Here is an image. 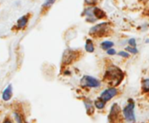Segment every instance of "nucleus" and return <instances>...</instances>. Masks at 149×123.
<instances>
[{
    "mask_svg": "<svg viewBox=\"0 0 149 123\" xmlns=\"http://www.w3.org/2000/svg\"><path fill=\"white\" fill-rule=\"evenodd\" d=\"M128 44L130 46H132V47H136L137 46V43H136V39L135 38H130L128 40Z\"/></svg>",
    "mask_w": 149,
    "mask_h": 123,
    "instance_id": "18",
    "label": "nucleus"
},
{
    "mask_svg": "<svg viewBox=\"0 0 149 123\" xmlns=\"http://www.w3.org/2000/svg\"><path fill=\"white\" fill-rule=\"evenodd\" d=\"M94 106L95 108H97V110H104L106 107V102H104L103 100L98 98L94 101Z\"/></svg>",
    "mask_w": 149,
    "mask_h": 123,
    "instance_id": "11",
    "label": "nucleus"
},
{
    "mask_svg": "<svg viewBox=\"0 0 149 123\" xmlns=\"http://www.w3.org/2000/svg\"><path fill=\"white\" fill-rule=\"evenodd\" d=\"M28 19H29V15H24L20 19H19V20L17 22V25H16L17 28L21 29V28L25 27L26 25L27 22H28Z\"/></svg>",
    "mask_w": 149,
    "mask_h": 123,
    "instance_id": "10",
    "label": "nucleus"
},
{
    "mask_svg": "<svg viewBox=\"0 0 149 123\" xmlns=\"http://www.w3.org/2000/svg\"><path fill=\"white\" fill-rule=\"evenodd\" d=\"M118 56H121V57H123V58H129V52H124V51L119 52L118 53Z\"/></svg>",
    "mask_w": 149,
    "mask_h": 123,
    "instance_id": "19",
    "label": "nucleus"
},
{
    "mask_svg": "<svg viewBox=\"0 0 149 123\" xmlns=\"http://www.w3.org/2000/svg\"><path fill=\"white\" fill-rule=\"evenodd\" d=\"M107 28H108V25L106 23H101V24L96 25L90 29V34L96 36V37H98V36L101 37L106 34Z\"/></svg>",
    "mask_w": 149,
    "mask_h": 123,
    "instance_id": "6",
    "label": "nucleus"
},
{
    "mask_svg": "<svg viewBox=\"0 0 149 123\" xmlns=\"http://www.w3.org/2000/svg\"><path fill=\"white\" fill-rule=\"evenodd\" d=\"M118 94V90L115 87H111L103 90L99 95V99L103 100L104 102H108Z\"/></svg>",
    "mask_w": 149,
    "mask_h": 123,
    "instance_id": "4",
    "label": "nucleus"
},
{
    "mask_svg": "<svg viewBox=\"0 0 149 123\" xmlns=\"http://www.w3.org/2000/svg\"><path fill=\"white\" fill-rule=\"evenodd\" d=\"M77 58V52L71 49H68L63 52L62 62L64 64H70L73 60Z\"/></svg>",
    "mask_w": 149,
    "mask_h": 123,
    "instance_id": "7",
    "label": "nucleus"
},
{
    "mask_svg": "<svg viewBox=\"0 0 149 123\" xmlns=\"http://www.w3.org/2000/svg\"><path fill=\"white\" fill-rule=\"evenodd\" d=\"M3 123H13V122H12V120L10 119H6Z\"/></svg>",
    "mask_w": 149,
    "mask_h": 123,
    "instance_id": "23",
    "label": "nucleus"
},
{
    "mask_svg": "<svg viewBox=\"0 0 149 123\" xmlns=\"http://www.w3.org/2000/svg\"><path fill=\"white\" fill-rule=\"evenodd\" d=\"M84 48H85V51H86L87 52H93L95 51L94 44H93V42H92V40H91V38H88V39L86 40Z\"/></svg>",
    "mask_w": 149,
    "mask_h": 123,
    "instance_id": "13",
    "label": "nucleus"
},
{
    "mask_svg": "<svg viewBox=\"0 0 149 123\" xmlns=\"http://www.w3.org/2000/svg\"><path fill=\"white\" fill-rule=\"evenodd\" d=\"M81 87L84 88H89V89H95L98 88L101 86V82L98 79L90 76V75H84L80 80Z\"/></svg>",
    "mask_w": 149,
    "mask_h": 123,
    "instance_id": "3",
    "label": "nucleus"
},
{
    "mask_svg": "<svg viewBox=\"0 0 149 123\" xmlns=\"http://www.w3.org/2000/svg\"><path fill=\"white\" fill-rule=\"evenodd\" d=\"M64 74H65L66 75H69V74H70V72H68V71H65V72H64Z\"/></svg>",
    "mask_w": 149,
    "mask_h": 123,
    "instance_id": "24",
    "label": "nucleus"
},
{
    "mask_svg": "<svg viewBox=\"0 0 149 123\" xmlns=\"http://www.w3.org/2000/svg\"><path fill=\"white\" fill-rule=\"evenodd\" d=\"M122 114L125 120L128 123H135L136 122V115H135V101L133 99H128L126 105L122 109Z\"/></svg>",
    "mask_w": 149,
    "mask_h": 123,
    "instance_id": "2",
    "label": "nucleus"
},
{
    "mask_svg": "<svg viewBox=\"0 0 149 123\" xmlns=\"http://www.w3.org/2000/svg\"><path fill=\"white\" fill-rule=\"evenodd\" d=\"M93 15L96 19H102L103 18L106 16V14L98 8H93Z\"/></svg>",
    "mask_w": 149,
    "mask_h": 123,
    "instance_id": "12",
    "label": "nucleus"
},
{
    "mask_svg": "<svg viewBox=\"0 0 149 123\" xmlns=\"http://www.w3.org/2000/svg\"><path fill=\"white\" fill-rule=\"evenodd\" d=\"M104 80H106L107 82L111 85V87H116L124 80V73L118 67L111 66L105 71Z\"/></svg>",
    "mask_w": 149,
    "mask_h": 123,
    "instance_id": "1",
    "label": "nucleus"
},
{
    "mask_svg": "<svg viewBox=\"0 0 149 123\" xmlns=\"http://www.w3.org/2000/svg\"><path fill=\"white\" fill-rule=\"evenodd\" d=\"M125 51L129 53H132V54H137L139 52V50L137 49V47H132L130 45L125 47Z\"/></svg>",
    "mask_w": 149,
    "mask_h": 123,
    "instance_id": "16",
    "label": "nucleus"
},
{
    "mask_svg": "<svg viewBox=\"0 0 149 123\" xmlns=\"http://www.w3.org/2000/svg\"><path fill=\"white\" fill-rule=\"evenodd\" d=\"M12 95H13V85L12 84H9L8 87L4 90L3 92V94H2V99L5 100V101H8L11 98H12Z\"/></svg>",
    "mask_w": 149,
    "mask_h": 123,
    "instance_id": "8",
    "label": "nucleus"
},
{
    "mask_svg": "<svg viewBox=\"0 0 149 123\" xmlns=\"http://www.w3.org/2000/svg\"><path fill=\"white\" fill-rule=\"evenodd\" d=\"M55 1H56V0H46V1L44 2V4H43V5H42V7L43 8H48L52 5H54V3Z\"/></svg>",
    "mask_w": 149,
    "mask_h": 123,
    "instance_id": "17",
    "label": "nucleus"
},
{
    "mask_svg": "<svg viewBox=\"0 0 149 123\" xmlns=\"http://www.w3.org/2000/svg\"><path fill=\"white\" fill-rule=\"evenodd\" d=\"M113 45H114V43L111 42V41H110V40H104V42L101 43V48L103 50H105V51L112 48Z\"/></svg>",
    "mask_w": 149,
    "mask_h": 123,
    "instance_id": "14",
    "label": "nucleus"
},
{
    "mask_svg": "<svg viewBox=\"0 0 149 123\" xmlns=\"http://www.w3.org/2000/svg\"><path fill=\"white\" fill-rule=\"evenodd\" d=\"M142 90L146 93L149 92V77L142 81Z\"/></svg>",
    "mask_w": 149,
    "mask_h": 123,
    "instance_id": "15",
    "label": "nucleus"
},
{
    "mask_svg": "<svg viewBox=\"0 0 149 123\" xmlns=\"http://www.w3.org/2000/svg\"><path fill=\"white\" fill-rule=\"evenodd\" d=\"M122 110L118 103H113L111 107L109 114H108V121L110 123H115L118 120H119L120 113Z\"/></svg>",
    "mask_w": 149,
    "mask_h": 123,
    "instance_id": "5",
    "label": "nucleus"
},
{
    "mask_svg": "<svg viewBox=\"0 0 149 123\" xmlns=\"http://www.w3.org/2000/svg\"><path fill=\"white\" fill-rule=\"evenodd\" d=\"M14 117H15V120L18 123H22V119H21V116L18 113H14Z\"/></svg>",
    "mask_w": 149,
    "mask_h": 123,
    "instance_id": "20",
    "label": "nucleus"
},
{
    "mask_svg": "<svg viewBox=\"0 0 149 123\" xmlns=\"http://www.w3.org/2000/svg\"><path fill=\"white\" fill-rule=\"evenodd\" d=\"M106 53H107L108 55H115L117 52H116V50H115V49L111 48V49H109V50L106 51Z\"/></svg>",
    "mask_w": 149,
    "mask_h": 123,
    "instance_id": "21",
    "label": "nucleus"
},
{
    "mask_svg": "<svg viewBox=\"0 0 149 123\" xmlns=\"http://www.w3.org/2000/svg\"><path fill=\"white\" fill-rule=\"evenodd\" d=\"M84 1L87 5H95L97 2V0H84Z\"/></svg>",
    "mask_w": 149,
    "mask_h": 123,
    "instance_id": "22",
    "label": "nucleus"
},
{
    "mask_svg": "<svg viewBox=\"0 0 149 123\" xmlns=\"http://www.w3.org/2000/svg\"><path fill=\"white\" fill-rule=\"evenodd\" d=\"M84 104L85 106V109H86V112L88 114H91L93 113L94 112V108H95V106H94V102L90 100V99H85L84 101Z\"/></svg>",
    "mask_w": 149,
    "mask_h": 123,
    "instance_id": "9",
    "label": "nucleus"
},
{
    "mask_svg": "<svg viewBox=\"0 0 149 123\" xmlns=\"http://www.w3.org/2000/svg\"><path fill=\"white\" fill-rule=\"evenodd\" d=\"M146 43H149V38H147V39L146 40Z\"/></svg>",
    "mask_w": 149,
    "mask_h": 123,
    "instance_id": "25",
    "label": "nucleus"
}]
</instances>
